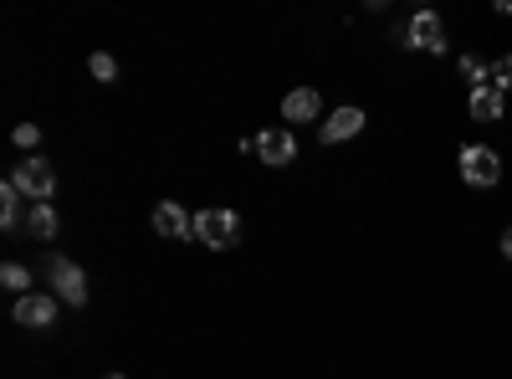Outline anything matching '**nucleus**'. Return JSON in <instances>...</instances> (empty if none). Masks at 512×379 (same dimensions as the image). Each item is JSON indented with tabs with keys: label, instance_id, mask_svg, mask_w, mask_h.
<instances>
[{
	"label": "nucleus",
	"instance_id": "2eb2a0df",
	"mask_svg": "<svg viewBox=\"0 0 512 379\" xmlns=\"http://www.w3.org/2000/svg\"><path fill=\"white\" fill-rule=\"evenodd\" d=\"M88 67H93V77H98V82H118V62H113L108 52H93V62H88Z\"/></svg>",
	"mask_w": 512,
	"mask_h": 379
},
{
	"label": "nucleus",
	"instance_id": "6ab92c4d",
	"mask_svg": "<svg viewBox=\"0 0 512 379\" xmlns=\"http://www.w3.org/2000/svg\"><path fill=\"white\" fill-rule=\"evenodd\" d=\"M103 379H128V374H118V369H113V374H103Z\"/></svg>",
	"mask_w": 512,
	"mask_h": 379
},
{
	"label": "nucleus",
	"instance_id": "39448f33",
	"mask_svg": "<svg viewBox=\"0 0 512 379\" xmlns=\"http://www.w3.org/2000/svg\"><path fill=\"white\" fill-rule=\"evenodd\" d=\"M405 47L415 52H446V21L436 11H415L405 26Z\"/></svg>",
	"mask_w": 512,
	"mask_h": 379
},
{
	"label": "nucleus",
	"instance_id": "9b49d317",
	"mask_svg": "<svg viewBox=\"0 0 512 379\" xmlns=\"http://www.w3.org/2000/svg\"><path fill=\"white\" fill-rule=\"evenodd\" d=\"M282 118H287V123H313V118H318V93H313V88H292V93L282 98Z\"/></svg>",
	"mask_w": 512,
	"mask_h": 379
},
{
	"label": "nucleus",
	"instance_id": "20e7f679",
	"mask_svg": "<svg viewBox=\"0 0 512 379\" xmlns=\"http://www.w3.org/2000/svg\"><path fill=\"white\" fill-rule=\"evenodd\" d=\"M47 277H52V298H57V303H72V308L88 303V272H82L77 262L52 257V262H47Z\"/></svg>",
	"mask_w": 512,
	"mask_h": 379
},
{
	"label": "nucleus",
	"instance_id": "4468645a",
	"mask_svg": "<svg viewBox=\"0 0 512 379\" xmlns=\"http://www.w3.org/2000/svg\"><path fill=\"white\" fill-rule=\"evenodd\" d=\"M487 88H497V93H512V52H507V57H497V62L487 67Z\"/></svg>",
	"mask_w": 512,
	"mask_h": 379
},
{
	"label": "nucleus",
	"instance_id": "1a4fd4ad",
	"mask_svg": "<svg viewBox=\"0 0 512 379\" xmlns=\"http://www.w3.org/2000/svg\"><path fill=\"white\" fill-rule=\"evenodd\" d=\"M154 231L169 236V241H190V236H195V221L185 216V205L159 200V205H154Z\"/></svg>",
	"mask_w": 512,
	"mask_h": 379
},
{
	"label": "nucleus",
	"instance_id": "ddd939ff",
	"mask_svg": "<svg viewBox=\"0 0 512 379\" xmlns=\"http://www.w3.org/2000/svg\"><path fill=\"white\" fill-rule=\"evenodd\" d=\"M0 282H6L16 298H26V292H31V272H26L21 262H6V267H0Z\"/></svg>",
	"mask_w": 512,
	"mask_h": 379
},
{
	"label": "nucleus",
	"instance_id": "9d476101",
	"mask_svg": "<svg viewBox=\"0 0 512 379\" xmlns=\"http://www.w3.org/2000/svg\"><path fill=\"white\" fill-rule=\"evenodd\" d=\"M466 113H472L477 123H502V113H507V103H502V93L497 88H472V98H466Z\"/></svg>",
	"mask_w": 512,
	"mask_h": 379
},
{
	"label": "nucleus",
	"instance_id": "dca6fc26",
	"mask_svg": "<svg viewBox=\"0 0 512 379\" xmlns=\"http://www.w3.org/2000/svg\"><path fill=\"white\" fill-rule=\"evenodd\" d=\"M461 77H466V82H477V88H482V77H487V67H482L477 57H461Z\"/></svg>",
	"mask_w": 512,
	"mask_h": 379
},
{
	"label": "nucleus",
	"instance_id": "6e6552de",
	"mask_svg": "<svg viewBox=\"0 0 512 379\" xmlns=\"http://www.w3.org/2000/svg\"><path fill=\"white\" fill-rule=\"evenodd\" d=\"M256 154H262V164H272V170L292 164V159H297V139H292V129H262V134H256Z\"/></svg>",
	"mask_w": 512,
	"mask_h": 379
},
{
	"label": "nucleus",
	"instance_id": "f3484780",
	"mask_svg": "<svg viewBox=\"0 0 512 379\" xmlns=\"http://www.w3.org/2000/svg\"><path fill=\"white\" fill-rule=\"evenodd\" d=\"M16 144H21V149H36V144H41V129H36V123H21V129H16Z\"/></svg>",
	"mask_w": 512,
	"mask_h": 379
},
{
	"label": "nucleus",
	"instance_id": "f03ea898",
	"mask_svg": "<svg viewBox=\"0 0 512 379\" xmlns=\"http://www.w3.org/2000/svg\"><path fill=\"white\" fill-rule=\"evenodd\" d=\"M11 185L26 195V205H41V200H52V190H57V175H52V164L47 159H36V154H26L16 170H11Z\"/></svg>",
	"mask_w": 512,
	"mask_h": 379
},
{
	"label": "nucleus",
	"instance_id": "0eeeda50",
	"mask_svg": "<svg viewBox=\"0 0 512 379\" xmlns=\"http://www.w3.org/2000/svg\"><path fill=\"white\" fill-rule=\"evenodd\" d=\"M364 129V108H333L323 123H318V144H344Z\"/></svg>",
	"mask_w": 512,
	"mask_h": 379
},
{
	"label": "nucleus",
	"instance_id": "7ed1b4c3",
	"mask_svg": "<svg viewBox=\"0 0 512 379\" xmlns=\"http://www.w3.org/2000/svg\"><path fill=\"white\" fill-rule=\"evenodd\" d=\"M461 180L472 185V190H492V185H502V159H497V149H487V144H466V149H461Z\"/></svg>",
	"mask_w": 512,
	"mask_h": 379
},
{
	"label": "nucleus",
	"instance_id": "f257e3e1",
	"mask_svg": "<svg viewBox=\"0 0 512 379\" xmlns=\"http://www.w3.org/2000/svg\"><path fill=\"white\" fill-rule=\"evenodd\" d=\"M190 241H200V246H210V251H226V246H236L241 241V221H236V210H200L195 216V236Z\"/></svg>",
	"mask_w": 512,
	"mask_h": 379
},
{
	"label": "nucleus",
	"instance_id": "f8f14e48",
	"mask_svg": "<svg viewBox=\"0 0 512 379\" xmlns=\"http://www.w3.org/2000/svg\"><path fill=\"white\" fill-rule=\"evenodd\" d=\"M36 241H52L57 236V210L47 205V200H41V205H26V221H21Z\"/></svg>",
	"mask_w": 512,
	"mask_h": 379
},
{
	"label": "nucleus",
	"instance_id": "423d86ee",
	"mask_svg": "<svg viewBox=\"0 0 512 379\" xmlns=\"http://www.w3.org/2000/svg\"><path fill=\"white\" fill-rule=\"evenodd\" d=\"M16 323L21 328H52L57 323V298L52 292H26V298H16Z\"/></svg>",
	"mask_w": 512,
	"mask_h": 379
},
{
	"label": "nucleus",
	"instance_id": "a211bd4d",
	"mask_svg": "<svg viewBox=\"0 0 512 379\" xmlns=\"http://www.w3.org/2000/svg\"><path fill=\"white\" fill-rule=\"evenodd\" d=\"M502 257H507V262H512V226H507V231H502Z\"/></svg>",
	"mask_w": 512,
	"mask_h": 379
}]
</instances>
